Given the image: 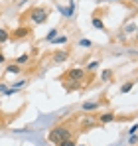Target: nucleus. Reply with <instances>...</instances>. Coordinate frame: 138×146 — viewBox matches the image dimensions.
Instances as JSON below:
<instances>
[{"label": "nucleus", "instance_id": "f257e3e1", "mask_svg": "<svg viewBox=\"0 0 138 146\" xmlns=\"http://www.w3.org/2000/svg\"><path fill=\"white\" fill-rule=\"evenodd\" d=\"M67 138H71V130H69V126H65V124L53 126V128L49 130V134H47V140L53 142V144H59V142H63V140H67Z\"/></svg>", "mask_w": 138, "mask_h": 146}, {"label": "nucleus", "instance_id": "f03ea898", "mask_svg": "<svg viewBox=\"0 0 138 146\" xmlns=\"http://www.w3.org/2000/svg\"><path fill=\"white\" fill-rule=\"evenodd\" d=\"M85 77H87V73L83 71V69H79V67H73V69H69L61 75V81H69V83H73V87L71 89H79V83H85Z\"/></svg>", "mask_w": 138, "mask_h": 146}, {"label": "nucleus", "instance_id": "7ed1b4c3", "mask_svg": "<svg viewBox=\"0 0 138 146\" xmlns=\"http://www.w3.org/2000/svg\"><path fill=\"white\" fill-rule=\"evenodd\" d=\"M24 18L32 20L34 24H46V22H47V10L40 8V6H36V8L28 10V14H24Z\"/></svg>", "mask_w": 138, "mask_h": 146}, {"label": "nucleus", "instance_id": "20e7f679", "mask_svg": "<svg viewBox=\"0 0 138 146\" xmlns=\"http://www.w3.org/2000/svg\"><path fill=\"white\" fill-rule=\"evenodd\" d=\"M32 34V30L30 28H26V26H20L18 30H14L12 34H10V40H24V38H28Z\"/></svg>", "mask_w": 138, "mask_h": 146}, {"label": "nucleus", "instance_id": "39448f33", "mask_svg": "<svg viewBox=\"0 0 138 146\" xmlns=\"http://www.w3.org/2000/svg\"><path fill=\"white\" fill-rule=\"evenodd\" d=\"M67 57H69V51H65V49H59V51L53 53V61H55V63H61V61H65Z\"/></svg>", "mask_w": 138, "mask_h": 146}, {"label": "nucleus", "instance_id": "423d86ee", "mask_svg": "<svg viewBox=\"0 0 138 146\" xmlns=\"http://www.w3.org/2000/svg\"><path fill=\"white\" fill-rule=\"evenodd\" d=\"M116 121V115L115 113H105V115H99V122L101 124H107V122H113Z\"/></svg>", "mask_w": 138, "mask_h": 146}, {"label": "nucleus", "instance_id": "0eeeda50", "mask_svg": "<svg viewBox=\"0 0 138 146\" xmlns=\"http://www.w3.org/2000/svg\"><path fill=\"white\" fill-rule=\"evenodd\" d=\"M93 26H95L97 30H101V32H107V28H105V24H103V20H101L99 16H95V18H93Z\"/></svg>", "mask_w": 138, "mask_h": 146}, {"label": "nucleus", "instance_id": "6e6552de", "mask_svg": "<svg viewBox=\"0 0 138 146\" xmlns=\"http://www.w3.org/2000/svg\"><path fill=\"white\" fill-rule=\"evenodd\" d=\"M8 40H10V34H8V30L0 28V44H6Z\"/></svg>", "mask_w": 138, "mask_h": 146}, {"label": "nucleus", "instance_id": "1a4fd4ad", "mask_svg": "<svg viewBox=\"0 0 138 146\" xmlns=\"http://www.w3.org/2000/svg\"><path fill=\"white\" fill-rule=\"evenodd\" d=\"M6 73H22V67H20V65H16V63H12V65H8V67H6Z\"/></svg>", "mask_w": 138, "mask_h": 146}, {"label": "nucleus", "instance_id": "9d476101", "mask_svg": "<svg viewBox=\"0 0 138 146\" xmlns=\"http://www.w3.org/2000/svg\"><path fill=\"white\" fill-rule=\"evenodd\" d=\"M99 105L101 103H83V111H95L99 109Z\"/></svg>", "mask_w": 138, "mask_h": 146}, {"label": "nucleus", "instance_id": "9b49d317", "mask_svg": "<svg viewBox=\"0 0 138 146\" xmlns=\"http://www.w3.org/2000/svg\"><path fill=\"white\" fill-rule=\"evenodd\" d=\"M28 61H30V55L24 53V55H20V57L16 59V65H24V63H28Z\"/></svg>", "mask_w": 138, "mask_h": 146}, {"label": "nucleus", "instance_id": "f8f14e48", "mask_svg": "<svg viewBox=\"0 0 138 146\" xmlns=\"http://www.w3.org/2000/svg\"><path fill=\"white\" fill-rule=\"evenodd\" d=\"M132 87H134V83H132V81H126V83H124V85L120 87V93H128V91H130Z\"/></svg>", "mask_w": 138, "mask_h": 146}, {"label": "nucleus", "instance_id": "ddd939ff", "mask_svg": "<svg viewBox=\"0 0 138 146\" xmlns=\"http://www.w3.org/2000/svg\"><path fill=\"white\" fill-rule=\"evenodd\" d=\"M111 77H113V71H111V69H105V71L101 73V79H103V81H109Z\"/></svg>", "mask_w": 138, "mask_h": 146}, {"label": "nucleus", "instance_id": "4468645a", "mask_svg": "<svg viewBox=\"0 0 138 146\" xmlns=\"http://www.w3.org/2000/svg\"><path fill=\"white\" fill-rule=\"evenodd\" d=\"M57 146H77V142H75V138H67V140H63V142H59Z\"/></svg>", "mask_w": 138, "mask_h": 146}, {"label": "nucleus", "instance_id": "2eb2a0df", "mask_svg": "<svg viewBox=\"0 0 138 146\" xmlns=\"http://www.w3.org/2000/svg\"><path fill=\"white\" fill-rule=\"evenodd\" d=\"M26 83H28V81H24V79H20V81H16V83H14L12 87H14V89H22V87H26Z\"/></svg>", "mask_w": 138, "mask_h": 146}, {"label": "nucleus", "instance_id": "dca6fc26", "mask_svg": "<svg viewBox=\"0 0 138 146\" xmlns=\"http://www.w3.org/2000/svg\"><path fill=\"white\" fill-rule=\"evenodd\" d=\"M51 42H55V44H65V42H67V36H61V38H53Z\"/></svg>", "mask_w": 138, "mask_h": 146}, {"label": "nucleus", "instance_id": "f3484780", "mask_svg": "<svg viewBox=\"0 0 138 146\" xmlns=\"http://www.w3.org/2000/svg\"><path fill=\"white\" fill-rule=\"evenodd\" d=\"M79 46H81V48H91L93 44H91V40H81V42H79Z\"/></svg>", "mask_w": 138, "mask_h": 146}, {"label": "nucleus", "instance_id": "a211bd4d", "mask_svg": "<svg viewBox=\"0 0 138 146\" xmlns=\"http://www.w3.org/2000/svg\"><path fill=\"white\" fill-rule=\"evenodd\" d=\"M97 67H99V61H91V63L87 65V69H89V71H95Z\"/></svg>", "mask_w": 138, "mask_h": 146}, {"label": "nucleus", "instance_id": "6ab92c4d", "mask_svg": "<svg viewBox=\"0 0 138 146\" xmlns=\"http://www.w3.org/2000/svg\"><path fill=\"white\" fill-rule=\"evenodd\" d=\"M55 34H57V30H51V32H49V34L46 36V40H47V42H51V40L55 38Z\"/></svg>", "mask_w": 138, "mask_h": 146}, {"label": "nucleus", "instance_id": "aec40b11", "mask_svg": "<svg viewBox=\"0 0 138 146\" xmlns=\"http://www.w3.org/2000/svg\"><path fill=\"white\" fill-rule=\"evenodd\" d=\"M6 91H8V85H6V83H0V93H2V95H4V93H6Z\"/></svg>", "mask_w": 138, "mask_h": 146}, {"label": "nucleus", "instance_id": "412c9836", "mask_svg": "<svg viewBox=\"0 0 138 146\" xmlns=\"http://www.w3.org/2000/svg\"><path fill=\"white\" fill-rule=\"evenodd\" d=\"M136 130H138V124H134V126H130V130H128V134L132 136V134H136Z\"/></svg>", "mask_w": 138, "mask_h": 146}, {"label": "nucleus", "instance_id": "4be33fe9", "mask_svg": "<svg viewBox=\"0 0 138 146\" xmlns=\"http://www.w3.org/2000/svg\"><path fill=\"white\" fill-rule=\"evenodd\" d=\"M134 30H136V24H128V26H126V32H128V34L134 32Z\"/></svg>", "mask_w": 138, "mask_h": 146}, {"label": "nucleus", "instance_id": "5701e85b", "mask_svg": "<svg viewBox=\"0 0 138 146\" xmlns=\"http://www.w3.org/2000/svg\"><path fill=\"white\" fill-rule=\"evenodd\" d=\"M138 140V136L136 134H132V136H130V138H128V142H130V144H134V142H136Z\"/></svg>", "mask_w": 138, "mask_h": 146}, {"label": "nucleus", "instance_id": "b1692460", "mask_svg": "<svg viewBox=\"0 0 138 146\" xmlns=\"http://www.w3.org/2000/svg\"><path fill=\"white\" fill-rule=\"evenodd\" d=\"M4 61H6V57H4V55L0 53V63H4Z\"/></svg>", "mask_w": 138, "mask_h": 146}, {"label": "nucleus", "instance_id": "393cba45", "mask_svg": "<svg viewBox=\"0 0 138 146\" xmlns=\"http://www.w3.org/2000/svg\"><path fill=\"white\" fill-rule=\"evenodd\" d=\"M111 2H122V0H111Z\"/></svg>", "mask_w": 138, "mask_h": 146}, {"label": "nucleus", "instance_id": "a878e982", "mask_svg": "<svg viewBox=\"0 0 138 146\" xmlns=\"http://www.w3.org/2000/svg\"><path fill=\"white\" fill-rule=\"evenodd\" d=\"M0 126H2V117H0Z\"/></svg>", "mask_w": 138, "mask_h": 146}, {"label": "nucleus", "instance_id": "bb28decb", "mask_svg": "<svg viewBox=\"0 0 138 146\" xmlns=\"http://www.w3.org/2000/svg\"><path fill=\"white\" fill-rule=\"evenodd\" d=\"M79 146H85V144H79Z\"/></svg>", "mask_w": 138, "mask_h": 146}, {"label": "nucleus", "instance_id": "cd10ccee", "mask_svg": "<svg viewBox=\"0 0 138 146\" xmlns=\"http://www.w3.org/2000/svg\"><path fill=\"white\" fill-rule=\"evenodd\" d=\"M136 40H138V34H136Z\"/></svg>", "mask_w": 138, "mask_h": 146}]
</instances>
